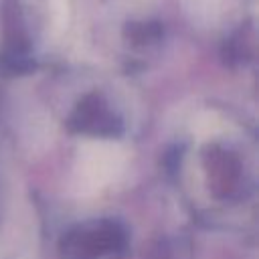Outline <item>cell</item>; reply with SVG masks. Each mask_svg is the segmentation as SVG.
<instances>
[{"label":"cell","instance_id":"6da1fadb","mask_svg":"<svg viewBox=\"0 0 259 259\" xmlns=\"http://www.w3.org/2000/svg\"><path fill=\"white\" fill-rule=\"evenodd\" d=\"M125 150L111 140H83L73 166V186L79 194H95L119 178Z\"/></svg>","mask_w":259,"mask_h":259},{"label":"cell","instance_id":"7a4b0ae2","mask_svg":"<svg viewBox=\"0 0 259 259\" xmlns=\"http://www.w3.org/2000/svg\"><path fill=\"white\" fill-rule=\"evenodd\" d=\"M51 2V8H53V22L57 28H63L67 26V20H69V4L67 0H49Z\"/></svg>","mask_w":259,"mask_h":259}]
</instances>
